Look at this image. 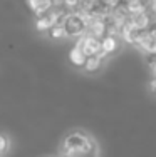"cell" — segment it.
I'll return each instance as SVG.
<instances>
[{"mask_svg":"<svg viewBox=\"0 0 156 157\" xmlns=\"http://www.w3.org/2000/svg\"><path fill=\"white\" fill-rule=\"evenodd\" d=\"M29 7L32 9V12L35 13V17H42L46 15L47 12L50 10V2L49 0H27Z\"/></svg>","mask_w":156,"mask_h":157,"instance_id":"5","label":"cell"},{"mask_svg":"<svg viewBox=\"0 0 156 157\" xmlns=\"http://www.w3.org/2000/svg\"><path fill=\"white\" fill-rule=\"evenodd\" d=\"M52 7H61L62 3H64V0H49Z\"/></svg>","mask_w":156,"mask_h":157,"instance_id":"13","label":"cell"},{"mask_svg":"<svg viewBox=\"0 0 156 157\" xmlns=\"http://www.w3.org/2000/svg\"><path fill=\"white\" fill-rule=\"evenodd\" d=\"M98 145L89 134L76 130L70 132L61 147V157H96Z\"/></svg>","mask_w":156,"mask_h":157,"instance_id":"1","label":"cell"},{"mask_svg":"<svg viewBox=\"0 0 156 157\" xmlns=\"http://www.w3.org/2000/svg\"><path fill=\"white\" fill-rule=\"evenodd\" d=\"M144 59H146L148 65H151L154 69V65H156V52H148V54H144Z\"/></svg>","mask_w":156,"mask_h":157,"instance_id":"10","label":"cell"},{"mask_svg":"<svg viewBox=\"0 0 156 157\" xmlns=\"http://www.w3.org/2000/svg\"><path fill=\"white\" fill-rule=\"evenodd\" d=\"M118 48H119V40H118L116 35H109V33H107L106 37H102L101 50H104L107 55H111V54H114Z\"/></svg>","mask_w":156,"mask_h":157,"instance_id":"6","label":"cell"},{"mask_svg":"<svg viewBox=\"0 0 156 157\" xmlns=\"http://www.w3.org/2000/svg\"><path fill=\"white\" fill-rule=\"evenodd\" d=\"M47 33H49V37L50 39H54V40H59V39H66V30H64V27L62 25H52V27L47 30Z\"/></svg>","mask_w":156,"mask_h":157,"instance_id":"8","label":"cell"},{"mask_svg":"<svg viewBox=\"0 0 156 157\" xmlns=\"http://www.w3.org/2000/svg\"><path fill=\"white\" fill-rule=\"evenodd\" d=\"M50 27H52V25L49 24V20H47V17H46V15L37 17V20H35V29H37L39 32H44V33H46Z\"/></svg>","mask_w":156,"mask_h":157,"instance_id":"9","label":"cell"},{"mask_svg":"<svg viewBox=\"0 0 156 157\" xmlns=\"http://www.w3.org/2000/svg\"><path fill=\"white\" fill-rule=\"evenodd\" d=\"M76 47L79 48L86 57H92V55H96L101 50V40L84 32L82 35H79V39H77V42H76Z\"/></svg>","mask_w":156,"mask_h":157,"instance_id":"3","label":"cell"},{"mask_svg":"<svg viewBox=\"0 0 156 157\" xmlns=\"http://www.w3.org/2000/svg\"><path fill=\"white\" fill-rule=\"evenodd\" d=\"M79 2L81 0H64V5L67 9H77L79 7Z\"/></svg>","mask_w":156,"mask_h":157,"instance_id":"12","label":"cell"},{"mask_svg":"<svg viewBox=\"0 0 156 157\" xmlns=\"http://www.w3.org/2000/svg\"><path fill=\"white\" fill-rule=\"evenodd\" d=\"M69 60H70V63H72V65H76V67H82V65H84V62H86V55H84L77 47H74L72 50L69 52Z\"/></svg>","mask_w":156,"mask_h":157,"instance_id":"7","label":"cell"},{"mask_svg":"<svg viewBox=\"0 0 156 157\" xmlns=\"http://www.w3.org/2000/svg\"><path fill=\"white\" fill-rule=\"evenodd\" d=\"M62 27L67 37H79L86 32V24L79 12H69L66 20L62 22Z\"/></svg>","mask_w":156,"mask_h":157,"instance_id":"2","label":"cell"},{"mask_svg":"<svg viewBox=\"0 0 156 157\" xmlns=\"http://www.w3.org/2000/svg\"><path fill=\"white\" fill-rule=\"evenodd\" d=\"M7 149H9V139L5 136H0V154L7 152Z\"/></svg>","mask_w":156,"mask_h":157,"instance_id":"11","label":"cell"},{"mask_svg":"<svg viewBox=\"0 0 156 157\" xmlns=\"http://www.w3.org/2000/svg\"><path fill=\"white\" fill-rule=\"evenodd\" d=\"M151 87H153L154 90H156V80H153V84H151Z\"/></svg>","mask_w":156,"mask_h":157,"instance_id":"14","label":"cell"},{"mask_svg":"<svg viewBox=\"0 0 156 157\" xmlns=\"http://www.w3.org/2000/svg\"><path fill=\"white\" fill-rule=\"evenodd\" d=\"M102 67H104V60H101L96 55H92V57H86V62H84L82 69L87 75H96V74H99L102 70Z\"/></svg>","mask_w":156,"mask_h":157,"instance_id":"4","label":"cell"}]
</instances>
